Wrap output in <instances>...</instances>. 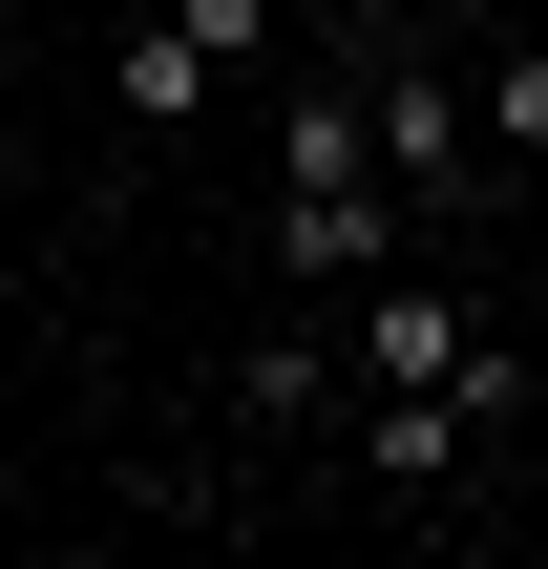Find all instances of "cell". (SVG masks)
I'll return each mask as SVG.
<instances>
[{
	"mask_svg": "<svg viewBox=\"0 0 548 569\" xmlns=\"http://www.w3.org/2000/svg\"><path fill=\"white\" fill-rule=\"evenodd\" d=\"M359 443H380V486H444L465 465V401H359Z\"/></svg>",
	"mask_w": 548,
	"mask_h": 569,
	"instance_id": "obj_5",
	"label": "cell"
},
{
	"mask_svg": "<svg viewBox=\"0 0 548 569\" xmlns=\"http://www.w3.org/2000/svg\"><path fill=\"white\" fill-rule=\"evenodd\" d=\"M317 401H338L317 338H253V359H232V422H317Z\"/></svg>",
	"mask_w": 548,
	"mask_h": 569,
	"instance_id": "obj_4",
	"label": "cell"
},
{
	"mask_svg": "<svg viewBox=\"0 0 548 569\" xmlns=\"http://www.w3.org/2000/svg\"><path fill=\"white\" fill-rule=\"evenodd\" d=\"M169 21L211 42V84H232V63H275V0H169Z\"/></svg>",
	"mask_w": 548,
	"mask_h": 569,
	"instance_id": "obj_7",
	"label": "cell"
},
{
	"mask_svg": "<svg viewBox=\"0 0 548 569\" xmlns=\"http://www.w3.org/2000/svg\"><path fill=\"white\" fill-rule=\"evenodd\" d=\"M422 21H507V0H422Z\"/></svg>",
	"mask_w": 548,
	"mask_h": 569,
	"instance_id": "obj_8",
	"label": "cell"
},
{
	"mask_svg": "<svg viewBox=\"0 0 548 569\" xmlns=\"http://www.w3.org/2000/svg\"><path fill=\"white\" fill-rule=\"evenodd\" d=\"M465 127H486V169H528V148H548V63H486V84H465Z\"/></svg>",
	"mask_w": 548,
	"mask_h": 569,
	"instance_id": "obj_6",
	"label": "cell"
},
{
	"mask_svg": "<svg viewBox=\"0 0 548 569\" xmlns=\"http://www.w3.org/2000/svg\"><path fill=\"white\" fill-rule=\"evenodd\" d=\"M359 401H465V422H486V401H528V380H507V338H486L444 274H359Z\"/></svg>",
	"mask_w": 548,
	"mask_h": 569,
	"instance_id": "obj_1",
	"label": "cell"
},
{
	"mask_svg": "<svg viewBox=\"0 0 548 569\" xmlns=\"http://www.w3.org/2000/svg\"><path fill=\"white\" fill-rule=\"evenodd\" d=\"M106 84H127V127H190V106H211V42H190V21H169V0H148V21H127V63H106Z\"/></svg>",
	"mask_w": 548,
	"mask_h": 569,
	"instance_id": "obj_3",
	"label": "cell"
},
{
	"mask_svg": "<svg viewBox=\"0 0 548 569\" xmlns=\"http://www.w3.org/2000/svg\"><path fill=\"white\" fill-rule=\"evenodd\" d=\"M359 148H380V190H401V211H465V190H486V127H465V63L380 42V63H359Z\"/></svg>",
	"mask_w": 548,
	"mask_h": 569,
	"instance_id": "obj_2",
	"label": "cell"
}]
</instances>
